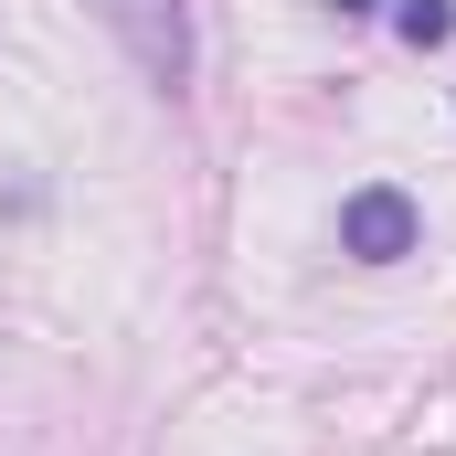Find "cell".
I'll list each match as a JSON object with an SVG mask.
<instances>
[{
    "label": "cell",
    "mask_w": 456,
    "mask_h": 456,
    "mask_svg": "<svg viewBox=\"0 0 456 456\" xmlns=\"http://www.w3.org/2000/svg\"><path fill=\"white\" fill-rule=\"evenodd\" d=\"M96 21L127 43V64H138L159 96L191 86V0H96Z\"/></svg>",
    "instance_id": "obj_1"
},
{
    "label": "cell",
    "mask_w": 456,
    "mask_h": 456,
    "mask_svg": "<svg viewBox=\"0 0 456 456\" xmlns=\"http://www.w3.org/2000/svg\"><path fill=\"white\" fill-rule=\"evenodd\" d=\"M414 244H425L414 191L371 181V191H350V202H340V255H361V265H393V255H414Z\"/></svg>",
    "instance_id": "obj_2"
},
{
    "label": "cell",
    "mask_w": 456,
    "mask_h": 456,
    "mask_svg": "<svg viewBox=\"0 0 456 456\" xmlns=\"http://www.w3.org/2000/svg\"><path fill=\"white\" fill-rule=\"evenodd\" d=\"M393 32H403L414 53H425V43H446V32H456V0H403V11H393Z\"/></svg>",
    "instance_id": "obj_3"
},
{
    "label": "cell",
    "mask_w": 456,
    "mask_h": 456,
    "mask_svg": "<svg viewBox=\"0 0 456 456\" xmlns=\"http://www.w3.org/2000/svg\"><path fill=\"white\" fill-rule=\"evenodd\" d=\"M340 11H350V21H361V11H382V0H340Z\"/></svg>",
    "instance_id": "obj_4"
}]
</instances>
